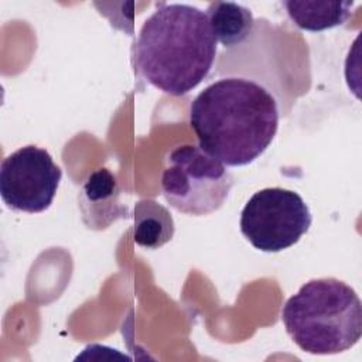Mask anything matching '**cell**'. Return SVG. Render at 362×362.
<instances>
[{
	"label": "cell",
	"instance_id": "cell-1",
	"mask_svg": "<svg viewBox=\"0 0 362 362\" xmlns=\"http://www.w3.org/2000/svg\"><path fill=\"white\" fill-rule=\"evenodd\" d=\"M279 117L272 92L240 76L215 81L189 105V126L199 147L228 167L259 158L274 140Z\"/></svg>",
	"mask_w": 362,
	"mask_h": 362
},
{
	"label": "cell",
	"instance_id": "cell-2",
	"mask_svg": "<svg viewBox=\"0 0 362 362\" xmlns=\"http://www.w3.org/2000/svg\"><path fill=\"white\" fill-rule=\"evenodd\" d=\"M216 44L204 10L185 3H160L139 31L134 68L154 88L182 96L211 72Z\"/></svg>",
	"mask_w": 362,
	"mask_h": 362
},
{
	"label": "cell",
	"instance_id": "cell-3",
	"mask_svg": "<svg viewBox=\"0 0 362 362\" xmlns=\"http://www.w3.org/2000/svg\"><path fill=\"white\" fill-rule=\"evenodd\" d=\"M281 321L301 351L335 355L361 339L362 304L345 281L335 277L313 279L286 301Z\"/></svg>",
	"mask_w": 362,
	"mask_h": 362
},
{
	"label": "cell",
	"instance_id": "cell-4",
	"mask_svg": "<svg viewBox=\"0 0 362 362\" xmlns=\"http://www.w3.org/2000/svg\"><path fill=\"white\" fill-rule=\"evenodd\" d=\"M232 187V173L199 146H178L165 157L161 191L178 212L192 216L212 214L225 204Z\"/></svg>",
	"mask_w": 362,
	"mask_h": 362
},
{
	"label": "cell",
	"instance_id": "cell-5",
	"mask_svg": "<svg viewBox=\"0 0 362 362\" xmlns=\"http://www.w3.org/2000/svg\"><path fill=\"white\" fill-rule=\"evenodd\" d=\"M313 215L296 191L281 187L255 192L240 214V232L260 252L277 253L296 245L310 229Z\"/></svg>",
	"mask_w": 362,
	"mask_h": 362
},
{
	"label": "cell",
	"instance_id": "cell-6",
	"mask_svg": "<svg viewBox=\"0 0 362 362\" xmlns=\"http://www.w3.org/2000/svg\"><path fill=\"white\" fill-rule=\"evenodd\" d=\"M62 170L52 156L34 144L20 147L0 164V197L14 211H47L59 187Z\"/></svg>",
	"mask_w": 362,
	"mask_h": 362
},
{
	"label": "cell",
	"instance_id": "cell-7",
	"mask_svg": "<svg viewBox=\"0 0 362 362\" xmlns=\"http://www.w3.org/2000/svg\"><path fill=\"white\" fill-rule=\"evenodd\" d=\"M78 206L86 228L102 230L115 221L129 216V209L120 202V187L116 175L102 167L90 173L83 181Z\"/></svg>",
	"mask_w": 362,
	"mask_h": 362
},
{
	"label": "cell",
	"instance_id": "cell-8",
	"mask_svg": "<svg viewBox=\"0 0 362 362\" xmlns=\"http://www.w3.org/2000/svg\"><path fill=\"white\" fill-rule=\"evenodd\" d=\"M290 20L301 30L317 33L342 25L352 13L355 1H281Z\"/></svg>",
	"mask_w": 362,
	"mask_h": 362
},
{
	"label": "cell",
	"instance_id": "cell-9",
	"mask_svg": "<svg viewBox=\"0 0 362 362\" xmlns=\"http://www.w3.org/2000/svg\"><path fill=\"white\" fill-rule=\"evenodd\" d=\"M212 33L225 48H235L252 34L255 18L250 8L235 1H212L206 7Z\"/></svg>",
	"mask_w": 362,
	"mask_h": 362
},
{
	"label": "cell",
	"instance_id": "cell-10",
	"mask_svg": "<svg viewBox=\"0 0 362 362\" xmlns=\"http://www.w3.org/2000/svg\"><path fill=\"white\" fill-rule=\"evenodd\" d=\"M174 221L171 214L153 199H141L134 206V242L144 249H158L171 240Z\"/></svg>",
	"mask_w": 362,
	"mask_h": 362
}]
</instances>
